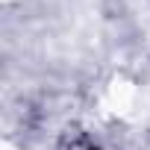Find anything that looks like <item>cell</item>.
I'll use <instances>...</instances> for the list:
<instances>
[{
  "label": "cell",
  "instance_id": "cell-1",
  "mask_svg": "<svg viewBox=\"0 0 150 150\" xmlns=\"http://www.w3.org/2000/svg\"><path fill=\"white\" fill-rule=\"evenodd\" d=\"M71 150H103V147H97V144H77V147H71Z\"/></svg>",
  "mask_w": 150,
  "mask_h": 150
}]
</instances>
